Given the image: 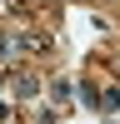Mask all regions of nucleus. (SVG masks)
Returning a JSON list of instances; mask_svg holds the SVG:
<instances>
[{"instance_id": "nucleus-1", "label": "nucleus", "mask_w": 120, "mask_h": 124, "mask_svg": "<svg viewBox=\"0 0 120 124\" xmlns=\"http://www.w3.org/2000/svg\"><path fill=\"white\" fill-rule=\"evenodd\" d=\"M10 50L15 55H50L55 50V35L50 30H10Z\"/></svg>"}, {"instance_id": "nucleus-2", "label": "nucleus", "mask_w": 120, "mask_h": 124, "mask_svg": "<svg viewBox=\"0 0 120 124\" xmlns=\"http://www.w3.org/2000/svg\"><path fill=\"white\" fill-rule=\"evenodd\" d=\"M5 89H10L15 99H35V94H40V79L30 75V70H15V75L5 79Z\"/></svg>"}, {"instance_id": "nucleus-3", "label": "nucleus", "mask_w": 120, "mask_h": 124, "mask_svg": "<svg viewBox=\"0 0 120 124\" xmlns=\"http://www.w3.org/2000/svg\"><path fill=\"white\" fill-rule=\"evenodd\" d=\"M95 114H120V85H105V89H100Z\"/></svg>"}, {"instance_id": "nucleus-4", "label": "nucleus", "mask_w": 120, "mask_h": 124, "mask_svg": "<svg viewBox=\"0 0 120 124\" xmlns=\"http://www.w3.org/2000/svg\"><path fill=\"white\" fill-rule=\"evenodd\" d=\"M70 94H75V85H70V79H65V75H50V99H55V104H60V109H65V104H70Z\"/></svg>"}, {"instance_id": "nucleus-5", "label": "nucleus", "mask_w": 120, "mask_h": 124, "mask_svg": "<svg viewBox=\"0 0 120 124\" xmlns=\"http://www.w3.org/2000/svg\"><path fill=\"white\" fill-rule=\"evenodd\" d=\"M80 99L95 109V99H100V85H95V79H80Z\"/></svg>"}, {"instance_id": "nucleus-6", "label": "nucleus", "mask_w": 120, "mask_h": 124, "mask_svg": "<svg viewBox=\"0 0 120 124\" xmlns=\"http://www.w3.org/2000/svg\"><path fill=\"white\" fill-rule=\"evenodd\" d=\"M10 55H15V50H10V30H5V35H0V65H5Z\"/></svg>"}, {"instance_id": "nucleus-7", "label": "nucleus", "mask_w": 120, "mask_h": 124, "mask_svg": "<svg viewBox=\"0 0 120 124\" xmlns=\"http://www.w3.org/2000/svg\"><path fill=\"white\" fill-rule=\"evenodd\" d=\"M5 119H10V104H5V99H0V124H5Z\"/></svg>"}]
</instances>
